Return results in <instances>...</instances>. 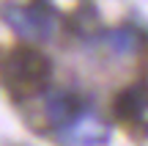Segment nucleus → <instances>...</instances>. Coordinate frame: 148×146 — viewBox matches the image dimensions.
I'll return each instance as SVG.
<instances>
[{
  "label": "nucleus",
  "instance_id": "f257e3e1",
  "mask_svg": "<svg viewBox=\"0 0 148 146\" xmlns=\"http://www.w3.org/2000/svg\"><path fill=\"white\" fill-rule=\"evenodd\" d=\"M49 72H52L49 58L36 47H14L0 64L3 83L16 97H27V94L41 91L49 80Z\"/></svg>",
  "mask_w": 148,
  "mask_h": 146
},
{
  "label": "nucleus",
  "instance_id": "f03ea898",
  "mask_svg": "<svg viewBox=\"0 0 148 146\" xmlns=\"http://www.w3.org/2000/svg\"><path fill=\"white\" fill-rule=\"evenodd\" d=\"M3 17L14 25V30L25 39H47L52 33V22L44 14L41 8L30 6V8H22V6H8L3 8Z\"/></svg>",
  "mask_w": 148,
  "mask_h": 146
},
{
  "label": "nucleus",
  "instance_id": "7ed1b4c3",
  "mask_svg": "<svg viewBox=\"0 0 148 146\" xmlns=\"http://www.w3.org/2000/svg\"><path fill=\"white\" fill-rule=\"evenodd\" d=\"M47 116L55 124H69L79 116V99L69 91H58L47 99Z\"/></svg>",
  "mask_w": 148,
  "mask_h": 146
},
{
  "label": "nucleus",
  "instance_id": "20e7f679",
  "mask_svg": "<svg viewBox=\"0 0 148 146\" xmlns=\"http://www.w3.org/2000/svg\"><path fill=\"white\" fill-rule=\"evenodd\" d=\"M143 97H140L137 91H121L115 97V105H112V110H115V116L121 121H134L140 113H143Z\"/></svg>",
  "mask_w": 148,
  "mask_h": 146
},
{
  "label": "nucleus",
  "instance_id": "39448f33",
  "mask_svg": "<svg viewBox=\"0 0 148 146\" xmlns=\"http://www.w3.org/2000/svg\"><path fill=\"white\" fill-rule=\"evenodd\" d=\"M69 132L77 138V143H82V146L104 141V127H99L90 116H77V119H74V127Z\"/></svg>",
  "mask_w": 148,
  "mask_h": 146
},
{
  "label": "nucleus",
  "instance_id": "423d86ee",
  "mask_svg": "<svg viewBox=\"0 0 148 146\" xmlns=\"http://www.w3.org/2000/svg\"><path fill=\"white\" fill-rule=\"evenodd\" d=\"M134 42H137V36H134L129 28H118V30L110 33V44H112V50H118V53H129V50L134 47Z\"/></svg>",
  "mask_w": 148,
  "mask_h": 146
},
{
  "label": "nucleus",
  "instance_id": "0eeeda50",
  "mask_svg": "<svg viewBox=\"0 0 148 146\" xmlns=\"http://www.w3.org/2000/svg\"><path fill=\"white\" fill-rule=\"evenodd\" d=\"M143 69H145V83H148V55H145V61H143Z\"/></svg>",
  "mask_w": 148,
  "mask_h": 146
}]
</instances>
